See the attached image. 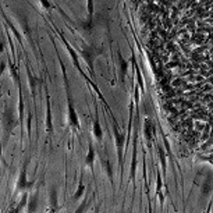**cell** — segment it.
<instances>
[{"mask_svg":"<svg viewBox=\"0 0 213 213\" xmlns=\"http://www.w3.org/2000/svg\"><path fill=\"white\" fill-rule=\"evenodd\" d=\"M156 27L174 95L213 139V0H156Z\"/></svg>","mask_w":213,"mask_h":213,"instance_id":"6da1fadb","label":"cell"}]
</instances>
